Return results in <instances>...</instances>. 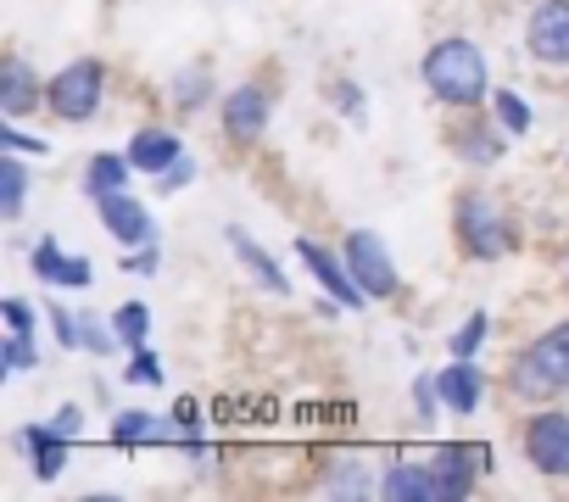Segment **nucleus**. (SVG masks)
I'll use <instances>...</instances> for the list:
<instances>
[{"mask_svg": "<svg viewBox=\"0 0 569 502\" xmlns=\"http://www.w3.org/2000/svg\"><path fill=\"white\" fill-rule=\"evenodd\" d=\"M297 263H302V269L313 274V285H319L325 297H336L347 313L375 308L369 291L352 280V269H347V258H341V245H325V240H313V234H297Z\"/></svg>", "mask_w": 569, "mask_h": 502, "instance_id": "6e6552de", "label": "nucleus"}, {"mask_svg": "<svg viewBox=\"0 0 569 502\" xmlns=\"http://www.w3.org/2000/svg\"><path fill=\"white\" fill-rule=\"evenodd\" d=\"M319 491H325V496H380V474H375L358 452H341V458H330V469L319 474Z\"/></svg>", "mask_w": 569, "mask_h": 502, "instance_id": "4be33fe9", "label": "nucleus"}, {"mask_svg": "<svg viewBox=\"0 0 569 502\" xmlns=\"http://www.w3.org/2000/svg\"><path fill=\"white\" fill-rule=\"evenodd\" d=\"M29 184H34L29 157L0 145V218H7V223H18V218L29 212Z\"/></svg>", "mask_w": 569, "mask_h": 502, "instance_id": "b1692460", "label": "nucleus"}, {"mask_svg": "<svg viewBox=\"0 0 569 502\" xmlns=\"http://www.w3.org/2000/svg\"><path fill=\"white\" fill-rule=\"evenodd\" d=\"M486 107H491V118H497V123H502V129H508V134H513V140H519V134H530V129H536V112H530V101H525V96H519V90H508V84H497V90H491V101H486Z\"/></svg>", "mask_w": 569, "mask_h": 502, "instance_id": "393cba45", "label": "nucleus"}, {"mask_svg": "<svg viewBox=\"0 0 569 502\" xmlns=\"http://www.w3.org/2000/svg\"><path fill=\"white\" fill-rule=\"evenodd\" d=\"M0 319H7L12 335H34V330H40V313H34L23 297H7V302H0Z\"/></svg>", "mask_w": 569, "mask_h": 502, "instance_id": "c9c22d12", "label": "nucleus"}, {"mask_svg": "<svg viewBox=\"0 0 569 502\" xmlns=\"http://www.w3.org/2000/svg\"><path fill=\"white\" fill-rule=\"evenodd\" d=\"M107 107V62L101 57H73L46 79V112L57 123H96Z\"/></svg>", "mask_w": 569, "mask_h": 502, "instance_id": "20e7f679", "label": "nucleus"}, {"mask_svg": "<svg viewBox=\"0 0 569 502\" xmlns=\"http://www.w3.org/2000/svg\"><path fill=\"white\" fill-rule=\"evenodd\" d=\"M112 330H118V341H123V358L140 352V347H151V308H146V302L112 308Z\"/></svg>", "mask_w": 569, "mask_h": 502, "instance_id": "a878e982", "label": "nucleus"}, {"mask_svg": "<svg viewBox=\"0 0 569 502\" xmlns=\"http://www.w3.org/2000/svg\"><path fill=\"white\" fill-rule=\"evenodd\" d=\"M0 145H7V151H23V157H51V140H40V134H29L23 123H0Z\"/></svg>", "mask_w": 569, "mask_h": 502, "instance_id": "f704fd0d", "label": "nucleus"}, {"mask_svg": "<svg viewBox=\"0 0 569 502\" xmlns=\"http://www.w3.org/2000/svg\"><path fill=\"white\" fill-rule=\"evenodd\" d=\"M525 57L536 68H569V0H536L525 12Z\"/></svg>", "mask_w": 569, "mask_h": 502, "instance_id": "9b49d317", "label": "nucleus"}, {"mask_svg": "<svg viewBox=\"0 0 569 502\" xmlns=\"http://www.w3.org/2000/svg\"><path fill=\"white\" fill-rule=\"evenodd\" d=\"M380 496H386V502H441L436 474H430L425 458H397V463H386V469H380Z\"/></svg>", "mask_w": 569, "mask_h": 502, "instance_id": "aec40b11", "label": "nucleus"}, {"mask_svg": "<svg viewBox=\"0 0 569 502\" xmlns=\"http://www.w3.org/2000/svg\"><path fill=\"white\" fill-rule=\"evenodd\" d=\"M51 424H57V430H62V435H68V441H79V435H84V424H90V419H84V408H79V402H62V408H57V413H51Z\"/></svg>", "mask_w": 569, "mask_h": 502, "instance_id": "58836bf2", "label": "nucleus"}, {"mask_svg": "<svg viewBox=\"0 0 569 502\" xmlns=\"http://www.w3.org/2000/svg\"><path fill=\"white\" fill-rule=\"evenodd\" d=\"M129 162H134V173H146V179H162L179 157H184V140L173 134V129H162V123H140L134 134H129Z\"/></svg>", "mask_w": 569, "mask_h": 502, "instance_id": "a211bd4d", "label": "nucleus"}, {"mask_svg": "<svg viewBox=\"0 0 569 502\" xmlns=\"http://www.w3.org/2000/svg\"><path fill=\"white\" fill-rule=\"evenodd\" d=\"M330 107H336L341 123H358V129L369 123V90H363L358 79H336V84H330Z\"/></svg>", "mask_w": 569, "mask_h": 502, "instance_id": "c85d7f7f", "label": "nucleus"}, {"mask_svg": "<svg viewBox=\"0 0 569 502\" xmlns=\"http://www.w3.org/2000/svg\"><path fill=\"white\" fill-rule=\"evenodd\" d=\"M425 463L436 474L441 502H463V496H475V485L486 474H497V452L486 441H441V446H430Z\"/></svg>", "mask_w": 569, "mask_h": 502, "instance_id": "423d86ee", "label": "nucleus"}, {"mask_svg": "<svg viewBox=\"0 0 569 502\" xmlns=\"http://www.w3.org/2000/svg\"><path fill=\"white\" fill-rule=\"evenodd\" d=\"M29 274L46 280L51 291H90L96 285V263L90 258H73V251H62L57 234H40L29 245Z\"/></svg>", "mask_w": 569, "mask_h": 502, "instance_id": "ddd939ff", "label": "nucleus"}, {"mask_svg": "<svg viewBox=\"0 0 569 502\" xmlns=\"http://www.w3.org/2000/svg\"><path fill=\"white\" fill-rule=\"evenodd\" d=\"M268 123H273V90L268 84L246 79V84H234V90L218 96V129H223V140L257 145L268 134Z\"/></svg>", "mask_w": 569, "mask_h": 502, "instance_id": "1a4fd4ad", "label": "nucleus"}, {"mask_svg": "<svg viewBox=\"0 0 569 502\" xmlns=\"http://www.w3.org/2000/svg\"><path fill=\"white\" fill-rule=\"evenodd\" d=\"M112 446L134 452V446H173V419L151 413V408H118L112 413Z\"/></svg>", "mask_w": 569, "mask_h": 502, "instance_id": "6ab92c4d", "label": "nucleus"}, {"mask_svg": "<svg viewBox=\"0 0 569 502\" xmlns=\"http://www.w3.org/2000/svg\"><path fill=\"white\" fill-rule=\"evenodd\" d=\"M452 240H458V251L469 263H508L519 251V223H513L502 195L469 184L452 201Z\"/></svg>", "mask_w": 569, "mask_h": 502, "instance_id": "f03ea898", "label": "nucleus"}, {"mask_svg": "<svg viewBox=\"0 0 569 502\" xmlns=\"http://www.w3.org/2000/svg\"><path fill=\"white\" fill-rule=\"evenodd\" d=\"M168 419H173V446L190 441V435H207V408H201L196 396H179V402L168 408Z\"/></svg>", "mask_w": 569, "mask_h": 502, "instance_id": "473e14b6", "label": "nucleus"}, {"mask_svg": "<svg viewBox=\"0 0 569 502\" xmlns=\"http://www.w3.org/2000/svg\"><path fill=\"white\" fill-rule=\"evenodd\" d=\"M519 452L541 480H569V413L552 402H536L519 424Z\"/></svg>", "mask_w": 569, "mask_h": 502, "instance_id": "39448f33", "label": "nucleus"}, {"mask_svg": "<svg viewBox=\"0 0 569 502\" xmlns=\"http://www.w3.org/2000/svg\"><path fill=\"white\" fill-rule=\"evenodd\" d=\"M419 84L436 107L447 112H480L491 101V73H486V51L469 34H447L419 57Z\"/></svg>", "mask_w": 569, "mask_h": 502, "instance_id": "f257e3e1", "label": "nucleus"}, {"mask_svg": "<svg viewBox=\"0 0 569 502\" xmlns=\"http://www.w3.org/2000/svg\"><path fill=\"white\" fill-rule=\"evenodd\" d=\"M96 218H101V229H107L123 251H140V245H157V240H162L151 207H146L134 190H112V195H101V201H96Z\"/></svg>", "mask_w": 569, "mask_h": 502, "instance_id": "f8f14e48", "label": "nucleus"}, {"mask_svg": "<svg viewBox=\"0 0 569 502\" xmlns=\"http://www.w3.org/2000/svg\"><path fill=\"white\" fill-rule=\"evenodd\" d=\"M436 391H441V408H447V413L469 419V413H480V408H486L491 380H486L480 358H447V363L436 369Z\"/></svg>", "mask_w": 569, "mask_h": 502, "instance_id": "2eb2a0df", "label": "nucleus"}, {"mask_svg": "<svg viewBox=\"0 0 569 502\" xmlns=\"http://www.w3.org/2000/svg\"><path fill=\"white\" fill-rule=\"evenodd\" d=\"M413 413H419V424H436L447 408H441V391H436V374L425 369V374H413Z\"/></svg>", "mask_w": 569, "mask_h": 502, "instance_id": "72a5a7b5", "label": "nucleus"}, {"mask_svg": "<svg viewBox=\"0 0 569 502\" xmlns=\"http://www.w3.org/2000/svg\"><path fill=\"white\" fill-rule=\"evenodd\" d=\"M129 179H134V162H129V151H90L84 157V195L90 201H101V195H112V190H129Z\"/></svg>", "mask_w": 569, "mask_h": 502, "instance_id": "5701e85b", "label": "nucleus"}, {"mask_svg": "<svg viewBox=\"0 0 569 502\" xmlns=\"http://www.w3.org/2000/svg\"><path fill=\"white\" fill-rule=\"evenodd\" d=\"M486 341H491V313H486V308H475V313L447 335V358H480V352H486Z\"/></svg>", "mask_w": 569, "mask_h": 502, "instance_id": "bb28decb", "label": "nucleus"}, {"mask_svg": "<svg viewBox=\"0 0 569 502\" xmlns=\"http://www.w3.org/2000/svg\"><path fill=\"white\" fill-rule=\"evenodd\" d=\"M79 335H84V352H90V358H112V352H123V341H118V330H112V319H96V313H79Z\"/></svg>", "mask_w": 569, "mask_h": 502, "instance_id": "7c9ffc66", "label": "nucleus"}, {"mask_svg": "<svg viewBox=\"0 0 569 502\" xmlns=\"http://www.w3.org/2000/svg\"><path fill=\"white\" fill-rule=\"evenodd\" d=\"M40 107H46V79H40V68H34L29 57L7 51V57H0V118L23 123V118H34Z\"/></svg>", "mask_w": 569, "mask_h": 502, "instance_id": "4468645a", "label": "nucleus"}, {"mask_svg": "<svg viewBox=\"0 0 569 502\" xmlns=\"http://www.w3.org/2000/svg\"><path fill=\"white\" fill-rule=\"evenodd\" d=\"M123 385H140V391H157V385H168V369H162V358H157L151 347L129 352V363H123Z\"/></svg>", "mask_w": 569, "mask_h": 502, "instance_id": "c756f323", "label": "nucleus"}, {"mask_svg": "<svg viewBox=\"0 0 569 502\" xmlns=\"http://www.w3.org/2000/svg\"><path fill=\"white\" fill-rule=\"evenodd\" d=\"M502 385H508V396H519V402H530V408L563 396V391H569V319H558V324H547L536 341H525V347L508 358Z\"/></svg>", "mask_w": 569, "mask_h": 502, "instance_id": "7ed1b4c3", "label": "nucleus"}, {"mask_svg": "<svg viewBox=\"0 0 569 502\" xmlns=\"http://www.w3.org/2000/svg\"><path fill=\"white\" fill-rule=\"evenodd\" d=\"M558 274H563V285H569V245H563V258H558Z\"/></svg>", "mask_w": 569, "mask_h": 502, "instance_id": "ea45409f", "label": "nucleus"}, {"mask_svg": "<svg viewBox=\"0 0 569 502\" xmlns=\"http://www.w3.org/2000/svg\"><path fill=\"white\" fill-rule=\"evenodd\" d=\"M223 240H229V251L240 258V269L257 280V291H268L273 302H284V297H291V274L279 269V258H273L268 245H257V240H251V229H240V223H223Z\"/></svg>", "mask_w": 569, "mask_h": 502, "instance_id": "dca6fc26", "label": "nucleus"}, {"mask_svg": "<svg viewBox=\"0 0 569 502\" xmlns=\"http://www.w3.org/2000/svg\"><path fill=\"white\" fill-rule=\"evenodd\" d=\"M508 129L491 118V112H463L452 129H447V151L463 162V168H480V173H491V168H502L508 162Z\"/></svg>", "mask_w": 569, "mask_h": 502, "instance_id": "9d476101", "label": "nucleus"}, {"mask_svg": "<svg viewBox=\"0 0 569 502\" xmlns=\"http://www.w3.org/2000/svg\"><path fill=\"white\" fill-rule=\"evenodd\" d=\"M129 280L140 274V280H151L157 269H162V245H140V251H123V263H118Z\"/></svg>", "mask_w": 569, "mask_h": 502, "instance_id": "e433bc0d", "label": "nucleus"}, {"mask_svg": "<svg viewBox=\"0 0 569 502\" xmlns=\"http://www.w3.org/2000/svg\"><path fill=\"white\" fill-rule=\"evenodd\" d=\"M40 363H46V352L34 347V335H12L7 330V341H0V380H18V374H29Z\"/></svg>", "mask_w": 569, "mask_h": 502, "instance_id": "cd10ccee", "label": "nucleus"}, {"mask_svg": "<svg viewBox=\"0 0 569 502\" xmlns=\"http://www.w3.org/2000/svg\"><path fill=\"white\" fill-rule=\"evenodd\" d=\"M46 324H51V335H57L62 352H84V335H79V313H73V308L46 302Z\"/></svg>", "mask_w": 569, "mask_h": 502, "instance_id": "2f4dec72", "label": "nucleus"}, {"mask_svg": "<svg viewBox=\"0 0 569 502\" xmlns=\"http://www.w3.org/2000/svg\"><path fill=\"white\" fill-rule=\"evenodd\" d=\"M12 446L29 458V469H34V480H62V469H68V452H73V441L46 419V424H23L18 435H12Z\"/></svg>", "mask_w": 569, "mask_h": 502, "instance_id": "f3484780", "label": "nucleus"}, {"mask_svg": "<svg viewBox=\"0 0 569 502\" xmlns=\"http://www.w3.org/2000/svg\"><path fill=\"white\" fill-rule=\"evenodd\" d=\"M168 101H173V112H179V118L207 112V107L218 101L212 68H207V62H184V68H173V79H168Z\"/></svg>", "mask_w": 569, "mask_h": 502, "instance_id": "412c9836", "label": "nucleus"}, {"mask_svg": "<svg viewBox=\"0 0 569 502\" xmlns=\"http://www.w3.org/2000/svg\"><path fill=\"white\" fill-rule=\"evenodd\" d=\"M190 184H196V157L184 151V157H179V162H173V168L157 179V190H162V195H179V190H190Z\"/></svg>", "mask_w": 569, "mask_h": 502, "instance_id": "4c0bfd02", "label": "nucleus"}, {"mask_svg": "<svg viewBox=\"0 0 569 502\" xmlns=\"http://www.w3.org/2000/svg\"><path fill=\"white\" fill-rule=\"evenodd\" d=\"M341 258H347L352 280L369 291V302H397V297H402L397 258H391V245H386L375 229H347V234H341Z\"/></svg>", "mask_w": 569, "mask_h": 502, "instance_id": "0eeeda50", "label": "nucleus"}]
</instances>
